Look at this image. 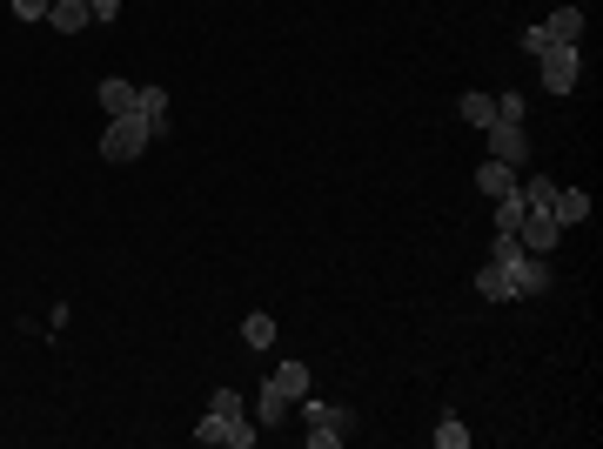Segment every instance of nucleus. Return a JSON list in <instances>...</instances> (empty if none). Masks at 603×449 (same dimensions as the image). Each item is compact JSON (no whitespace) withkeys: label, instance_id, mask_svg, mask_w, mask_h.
Listing matches in <instances>:
<instances>
[{"label":"nucleus","instance_id":"nucleus-6","mask_svg":"<svg viewBox=\"0 0 603 449\" xmlns=\"http://www.w3.org/2000/svg\"><path fill=\"white\" fill-rule=\"evenodd\" d=\"M510 235H516L523 248H530V255H550L563 228H557V215H550V208H523V222H516Z\"/></svg>","mask_w":603,"mask_h":449},{"label":"nucleus","instance_id":"nucleus-8","mask_svg":"<svg viewBox=\"0 0 603 449\" xmlns=\"http://www.w3.org/2000/svg\"><path fill=\"white\" fill-rule=\"evenodd\" d=\"M543 34H550V47H583V7H557Z\"/></svg>","mask_w":603,"mask_h":449},{"label":"nucleus","instance_id":"nucleus-14","mask_svg":"<svg viewBox=\"0 0 603 449\" xmlns=\"http://www.w3.org/2000/svg\"><path fill=\"white\" fill-rule=\"evenodd\" d=\"M476 188L496 202V195H510V188H516V168H503V161H483V168H476Z\"/></svg>","mask_w":603,"mask_h":449},{"label":"nucleus","instance_id":"nucleus-3","mask_svg":"<svg viewBox=\"0 0 603 449\" xmlns=\"http://www.w3.org/2000/svg\"><path fill=\"white\" fill-rule=\"evenodd\" d=\"M302 416H309V449H342L349 429H356V416L342 403H309V396H302Z\"/></svg>","mask_w":603,"mask_h":449},{"label":"nucleus","instance_id":"nucleus-20","mask_svg":"<svg viewBox=\"0 0 603 449\" xmlns=\"http://www.w3.org/2000/svg\"><path fill=\"white\" fill-rule=\"evenodd\" d=\"M289 409H295V403H282L275 389H262V396H255V416H262V429H275L282 416H289Z\"/></svg>","mask_w":603,"mask_h":449},{"label":"nucleus","instance_id":"nucleus-12","mask_svg":"<svg viewBox=\"0 0 603 449\" xmlns=\"http://www.w3.org/2000/svg\"><path fill=\"white\" fill-rule=\"evenodd\" d=\"M557 188H563V181H550V175H516L523 208H550V202H557Z\"/></svg>","mask_w":603,"mask_h":449},{"label":"nucleus","instance_id":"nucleus-25","mask_svg":"<svg viewBox=\"0 0 603 449\" xmlns=\"http://www.w3.org/2000/svg\"><path fill=\"white\" fill-rule=\"evenodd\" d=\"M88 14H94V21H114V14H121V0H88Z\"/></svg>","mask_w":603,"mask_h":449},{"label":"nucleus","instance_id":"nucleus-13","mask_svg":"<svg viewBox=\"0 0 603 449\" xmlns=\"http://www.w3.org/2000/svg\"><path fill=\"white\" fill-rule=\"evenodd\" d=\"M134 94H141V88H134V81H121V74H108V81H101V108H108V114H134Z\"/></svg>","mask_w":603,"mask_h":449},{"label":"nucleus","instance_id":"nucleus-19","mask_svg":"<svg viewBox=\"0 0 603 449\" xmlns=\"http://www.w3.org/2000/svg\"><path fill=\"white\" fill-rule=\"evenodd\" d=\"M516 222H523V195L510 188V195H496V235H510Z\"/></svg>","mask_w":603,"mask_h":449},{"label":"nucleus","instance_id":"nucleus-15","mask_svg":"<svg viewBox=\"0 0 603 449\" xmlns=\"http://www.w3.org/2000/svg\"><path fill=\"white\" fill-rule=\"evenodd\" d=\"M456 108H463V121H469V128H490V121H496V94H463Z\"/></svg>","mask_w":603,"mask_h":449},{"label":"nucleus","instance_id":"nucleus-22","mask_svg":"<svg viewBox=\"0 0 603 449\" xmlns=\"http://www.w3.org/2000/svg\"><path fill=\"white\" fill-rule=\"evenodd\" d=\"M523 108H530L523 94H496V121H523Z\"/></svg>","mask_w":603,"mask_h":449},{"label":"nucleus","instance_id":"nucleus-18","mask_svg":"<svg viewBox=\"0 0 603 449\" xmlns=\"http://www.w3.org/2000/svg\"><path fill=\"white\" fill-rule=\"evenodd\" d=\"M242 342H248V349H268V342H275V322H268V309L242 315Z\"/></svg>","mask_w":603,"mask_h":449},{"label":"nucleus","instance_id":"nucleus-5","mask_svg":"<svg viewBox=\"0 0 603 449\" xmlns=\"http://www.w3.org/2000/svg\"><path fill=\"white\" fill-rule=\"evenodd\" d=\"M536 61H543V88H550V94H570V88H577V74H583V47H543Z\"/></svg>","mask_w":603,"mask_h":449},{"label":"nucleus","instance_id":"nucleus-21","mask_svg":"<svg viewBox=\"0 0 603 449\" xmlns=\"http://www.w3.org/2000/svg\"><path fill=\"white\" fill-rule=\"evenodd\" d=\"M436 443H443V449H469V429H463V416H456V409L436 423Z\"/></svg>","mask_w":603,"mask_h":449},{"label":"nucleus","instance_id":"nucleus-10","mask_svg":"<svg viewBox=\"0 0 603 449\" xmlns=\"http://www.w3.org/2000/svg\"><path fill=\"white\" fill-rule=\"evenodd\" d=\"M47 21H54V34H81L94 14H88V0H54V7H47Z\"/></svg>","mask_w":603,"mask_h":449},{"label":"nucleus","instance_id":"nucleus-17","mask_svg":"<svg viewBox=\"0 0 603 449\" xmlns=\"http://www.w3.org/2000/svg\"><path fill=\"white\" fill-rule=\"evenodd\" d=\"M476 295H483V302H510V282H503V269H496V262H483V269H476Z\"/></svg>","mask_w":603,"mask_h":449},{"label":"nucleus","instance_id":"nucleus-7","mask_svg":"<svg viewBox=\"0 0 603 449\" xmlns=\"http://www.w3.org/2000/svg\"><path fill=\"white\" fill-rule=\"evenodd\" d=\"M195 443H222V449H248L255 443V429H248V416H201V429H195Z\"/></svg>","mask_w":603,"mask_h":449},{"label":"nucleus","instance_id":"nucleus-2","mask_svg":"<svg viewBox=\"0 0 603 449\" xmlns=\"http://www.w3.org/2000/svg\"><path fill=\"white\" fill-rule=\"evenodd\" d=\"M155 141V121L134 108V114H108V135H101V161H141Z\"/></svg>","mask_w":603,"mask_h":449},{"label":"nucleus","instance_id":"nucleus-24","mask_svg":"<svg viewBox=\"0 0 603 449\" xmlns=\"http://www.w3.org/2000/svg\"><path fill=\"white\" fill-rule=\"evenodd\" d=\"M47 7H54V0H14V14H21V21H47Z\"/></svg>","mask_w":603,"mask_h":449},{"label":"nucleus","instance_id":"nucleus-4","mask_svg":"<svg viewBox=\"0 0 603 449\" xmlns=\"http://www.w3.org/2000/svg\"><path fill=\"white\" fill-rule=\"evenodd\" d=\"M483 135H490V161H503L516 175L530 168V135H523V121H490Z\"/></svg>","mask_w":603,"mask_h":449},{"label":"nucleus","instance_id":"nucleus-1","mask_svg":"<svg viewBox=\"0 0 603 449\" xmlns=\"http://www.w3.org/2000/svg\"><path fill=\"white\" fill-rule=\"evenodd\" d=\"M490 262L503 269V282H510V302H516V295H543V289H550V269H543V255H530V248L516 242V235H496Z\"/></svg>","mask_w":603,"mask_h":449},{"label":"nucleus","instance_id":"nucleus-11","mask_svg":"<svg viewBox=\"0 0 603 449\" xmlns=\"http://www.w3.org/2000/svg\"><path fill=\"white\" fill-rule=\"evenodd\" d=\"M550 215H557V228H570V222H590V195H583V188H557Z\"/></svg>","mask_w":603,"mask_h":449},{"label":"nucleus","instance_id":"nucleus-9","mask_svg":"<svg viewBox=\"0 0 603 449\" xmlns=\"http://www.w3.org/2000/svg\"><path fill=\"white\" fill-rule=\"evenodd\" d=\"M268 389H275L282 403H302V396H309V362H282V369L268 376Z\"/></svg>","mask_w":603,"mask_h":449},{"label":"nucleus","instance_id":"nucleus-23","mask_svg":"<svg viewBox=\"0 0 603 449\" xmlns=\"http://www.w3.org/2000/svg\"><path fill=\"white\" fill-rule=\"evenodd\" d=\"M208 409H215V416H242V396H235V389H215V403Z\"/></svg>","mask_w":603,"mask_h":449},{"label":"nucleus","instance_id":"nucleus-16","mask_svg":"<svg viewBox=\"0 0 603 449\" xmlns=\"http://www.w3.org/2000/svg\"><path fill=\"white\" fill-rule=\"evenodd\" d=\"M134 108H141L148 121H155V135L168 128V88H141V94H134Z\"/></svg>","mask_w":603,"mask_h":449}]
</instances>
